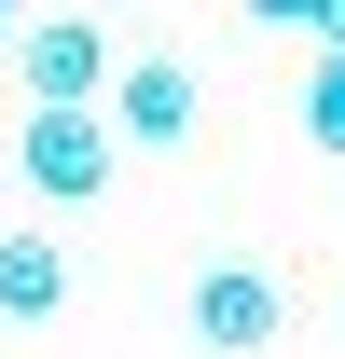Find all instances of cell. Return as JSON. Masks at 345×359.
<instances>
[{
	"label": "cell",
	"instance_id": "cell-7",
	"mask_svg": "<svg viewBox=\"0 0 345 359\" xmlns=\"http://www.w3.org/2000/svg\"><path fill=\"white\" fill-rule=\"evenodd\" d=\"M0 55H14V0H0Z\"/></svg>",
	"mask_w": 345,
	"mask_h": 359
},
{
	"label": "cell",
	"instance_id": "cell-3",
	"mask_svg": "<svg viewBox=\"0 0 345 359\" xmlns=\"http://www.w3.org/2000/svg\"><path fill=\"white\" fill-rule=\"evenodd\" d=\"M14 166H28V194H42V208H97L125 152H111V125H97V111H28V125H14Z\"/></svg>",
	"mask_w": 345,
	"mask_h": 359
},
{
	"label": "cell",
	"instance_id": "cell-6",
	"mask_svg": "<svg viewBox=\"0 0 345 359\" xmlns=\"http://www.w3.org/2000/svg\"><path fill=\"white\" fill-rule=\"evenodd\" d=\"M304 138H318V152H345V55H318V69H304Z\"/></svg>",
	"mask_w": 345,
	"mask_h": 359
},
{
	"label": "cell",
	"instance_id": "cell-5",
	"mask_svg": "<svg viewBox=\"0 0 345 359\" xmlns=\"http://www.w3.org/2000/svg\"><path fill=\"white\" fill-rule=\"evenodd\" d=\"M69 304V249L55 235H0V318H55Z\"/></svg>",
	"mask_w": 345,
	"mask_h": 359
},
{
	"label": "cell",
	"instance_id": "cell-1",
	"mask_svg": "<svg viewBox=\"0 0 345 359\" xmlns=\"http://www.w3.org/2000/svg\"><path fill=\"white\" fill-rule=\"evenodd\" d=\"M194 111H208V83H194V55H111V97H97V125H111V152H180L194 138Z\"/></svg>",
	"mask_w": 345,
	"mask_h": 359
},
{
	"label": "cell",
	"instance_id": "cell-2",
	"mask_svg": "<svg viewBox=\"0 0 345 359\" xmlns=\"http://www.w3.org/2000/svg\"><path fill=\"white\" fill-rule=\"evenodd\" d=\"M14 83H28V111H97V97H111V28H97V14L14 28Z\"/></svg>",
	"mask_w": 345,
	"mask_h": 359
},
{
	"label": "cell",
	"instance_id": "cell-4",
	"mask_svg": "<svg viewBox=\"0 0 345 359\" xmlns=\"http://www.w3.org/2000/svg\"><path fill=\"white\" fill-rule=\"evenodd\" d=\"M276 318H290V304H276L262 263H208V276H194V346H276Z\"/></svg>",
	"mask_w": 345,
	"mask_h": 359
}]
</instances>
